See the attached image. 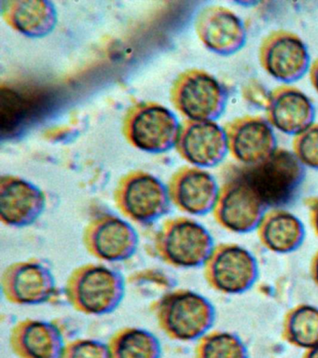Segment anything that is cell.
I'll use <instances>...</instances> for the list:
<instances>
[{"mask_svg": "<svg viewBox=\"0 0 318 358\" xmlns=\"http://www.w3.org/2000/svg\"><path fill=\"white\" fill-rule=\"evenodd\" d=\"M225 169L244 179L268 210L291 206L300 195L306 176V168L292 150L284 148H278L259 164H231Z\"/></svg>", "mask_w": 318, "mask_h": 358, "instance_id": "cell-1", "label": "cell"}, {"mask_svg": "<svg viewBox=\"0 0 318 358\" xmlns=\"http://www.w3.org/2000/svg\"><path fill=\"white\" fill-rule=\"evenodd\" d=\"M150 312L164 334L175 341H198L211 331L216 310L206 296L178 288L161 294L150 302Z\"/></svg>", "mask_w": 318, "mask_h": 358, "instance_id": "cell-2", "label": "cell"}, {"mask_svg": "<svg viewBox=\"0 0 318 358\" xmlns=\"http://www.w3.org/2000/svg\"><path fill=\"white\" fill-rule=\"evenodd\" d=\"M125 292L124 274L101 263H86L75 268L64 285V295L72 309L90 316L115 312Z\"/></svg>", "mask_w": 318, "mask_h": 358, "instance_id": "cell-3", "label": "cell"}, {"mask_svg": "<svg viewBox=\"0 0 318 358\" xmlns=\"http://www.w3.org/2000/svg\"><path fill=\"white\" fill-rule=\"evenodd\" d=\"M214 238L194 218L170 217L164 220L150 243L149 255L170 267H203L213 252Z\"/></svg>", "mask_w": 318, "mask_h": 358, "instance_id": "cell-4", "label": "cell"}, {"mask_svg": "<svg viewBox=\"0 0 318 358\" xmlns=\"http://www.w3.org/2000/svg\"><path fill=\"white\" fill-rule=\"evenodd\" d=\"M170 99L187 120L216 122L224 113L229 94L224 84L211 73L191 69L175 78Z\"/></svg>", "mask_w": 318, "mask_h": 358, "instance_id": "cell-5", "label": "cell"}, {"mask_svg": "<svg viewBox=\"0 0 318 358\" xmlns=\"http://www.w3.org/2000/svg\"><path fill=\"white\" fill-rule=\"evenodd\" d=\"M113 198L117 208L125 217L142 226L157 222L168 214L172 203L166 185L141 170L122 176Z\"/></svg>", "mask_w": 318, "mask_h": 358, "instance_id": "cell-6", "label": "cell"}, {"mask_svg": "<svg viewBox=\"0 0 318 358\" xmlns=\"http://www.w3.org/2000/svg\"><path fill=\"white\" fill-rule=\"evenodd\" d=\"M180 127L177 116L166 106L140 102L128 109L122 122V134L138 150L164 153L175 148Z\"/></svg>", "mask_w": 318, "mask_h": 358, "instance_id": "cell-7", "label": "cell"}, {"mask_svg": "<svg viewBox=\"0 0 318 358\" xmlns=\"http://www.w3.org/2000/svg\"><path fill=\"white\" fill-rule=\"evenodd\" d=\"M223 183L214 207V220L217 225L236 234L256 231L268 211L261 199L240 176L224 169Z\"/></svg>", "mask_w": 318, "mask_h": 358, "instance_id": "cell-8", "label": "cell"}, {"mask_svg": "<svg viewBox=\"0 0 318 358\" xmlns=\"http://www.w3.org/2000/svg\"><path fill=\"white\" fill-rule=\"evenodd\" d=\"M203 268L209 287L224 295L247 292L259 278L258 260L252 252L238 243L215 246Z\"/></svg>", "mask_w": 318, "mask_h": 358, "instance_id": "cell-9", "label": "cell"}, {"mask_svg": "<svg viewBox=\"0 0 318 358\" xmlns=\"http://www.w3.org/2000/svg\"><path fill=\"white\" fill-rule=\"evenodd\" d=\"M2 295L19 306H36L57 299V279L51 266L38 257L10 263L1 275Z\"/></svg>", "mask_w": 318, "mask_h": 358, "instance_id": "cell-10", "label": "cell"}, {"mask_svg": "<svg viewBox=\"0 0 318 358\" xmlns=\"http://www.w3.org/2000/svg\"><path fill=\"white\" fill-rule=\"evenodd\" d=\"M83 246L89 255L104 262H122L138 251L136 229L124 218L110 212L99 213L83 229Z\"/></svg>", "mask_w": 318, "mask_h": 358, "instance_id": "cell-11", "label": "cell"}, {"mask_svg": "<svg viewBox=\"0 0 318 358\" xmlns=\"http://www.w3.org/2000/svg\"><path fill=\"white\" fill-rule=\"evenodd\" d=\"M262 69L273 78L290 85L309 72L311 55L303 38L291 31H272L262 39L259 48Z\"/></svg>", "mask_w": 318, "mask_h": 358, "instance_id": "cell-12", "label": "cell"}, {"mask_svg": "<svg viewBox=\"0 0 318 358\" xmlns=\"http://www.w3.org/2000/svg\"><path fill=\"white\" fill-rule=\"evenodd\" d=\"M224 129L229 154L236 164H259L278 148L275 129L259 115L236 117L226 123Z\"/></svg>", "mask_w": 318, "mask_h": 358, "instance_id": "cell-13", "label": "cell"}, {"mask_svg": "<svg viewBox=\"0 0 318 358\" xmlns=\"http://www.w3.org/2000/svg\"><path fill=\"white\" fill-rule=\"evenodd\" d=\"M175 148L191 166L216 167L229 154L224 126L216 122L186 120L181 124Z\"/></svg>", "mask_w": 318, "mask_h": 358, "instance_id": "cell-14", "label": "cell"}, {"mask_svg": "<svg viewBox=\"0 0 318 358\" xmlns=\"http://www.w3.org/2000/svg\"><path fill=\"white\" fill-rule=\"evenodd\" d=\"M195 31L203 46L217 55H236L247 41L241 17L223 6H209L201 10L195 20Z\"/></svg>", "mask_w": 318, "mask_h": 358, "instance_id": "cell-15", "label": "cell"}, {"mask_svg": "<svg viewBox=\"0 0 318 358\" xmlns=\"http://www.w3.org/2000/svg\"><path fill=\"white\" fill-rule=\"evenodd\" d=\"M167 189L171 203L181 212L205 215L213 212L220 186L208 171L183 166L170 178Z\"/></svg>", "mask_w": 318, "mask_h": 358, "instance_id": "cell-16", "label": "cell"}, {"mask_svg": "<svg viewBox=\"0 0 318 358\" xmlns=\"http://www.w3.org/2000/svg\"><path fill=\"white\" fill-rule=\"evenodd\" d=\"M46 208L43 190L21 176L4 175L0 178V220L10 228L33 225Z\"/></svg>", "mask_w": 318, "mask_h": 358, "instance_id": "cell-17", "label": "cell"}, {"mask_svg": "<svg viewBox=\"0 0 318 358\" xmlns=\"http://www.w3.org/2000/svg\"><path fill=\"white\" fill-rule=\"evenodd\" d=\"M265 114L275 130L295 136L315 122L317 110L305 92L283 84L270 91Z\"/></svg>", "mask_w": 318, "mask_h": 358, "instance_id": "cell-18", "label": "cell"}, {"mask_svg": "<svg viewBox=\"0 0 318 358\" xmlns=\"http://www.w3.org/2000/svg\"><path fill=\"white\" fill-rule=\"evenodd\" d=\"M9 343L18 358H61L66 345L57 324L35 318L18 321L10 329Z\"/></svg>", "mask_w": 318, "mask_h": 358, "instance_id": "cell-19", "label": "cell"}, {"mask_svg": "<svg viewBox=\"0 0 318 358\" xmlns=\"http://www.w3.org/2000/svg\"><path fill=\"white\" fill-rule=\"evenodd\" d=\"M4 21L13 30L32 38L48 36L57 27V10L46 0H9L1 3Z\"/></svg>", "mask_w": 318, "mask_h": 358, "instance_id": "cell-20", "label": "cell"}, {"mask_svg": "<svg viewBox=\"0 0 318 358\" xmlns=\"http://www.w3.org/2000/svg\"><path fill=\"white\" fill-rule=\"evenodd\" d=\"M256 231L261 245L275 254L293 253L305 239L303 221L287 209L268 210Z\"/></svg>", "mask_w": 318, "mask_h": 358, "instance_id": "cell-21", "label": "cell"}, {"mask_svg": "<svg viewBox=\"0 0 318 358\" xmlns=\"http://www.w3.org/2000/svg\"><path fill=\"white\" fill-rule=\"evenodd\" d=\"M111 358H161L160 340L150 330L125 327L116 330L108 341Z\"/></svg>", "mask_w": 318, "mask_h": 358, "instance_id": "cell-22", "label": "cell"}, {"mask_svg": "<svg viewBox=\"0 0 318 358\" xmlns=\"http://www.w3.org/2000/svg\"><path fill=\"white\" fill-rule=\"evenodd\" d=\"M282 338L304 351L318 345V307L301 303L291 308L284 315Z\"/></svg>", "mask_w": 318, "mask_h": 358, "instance_id": "cell-23", "label": "cell"}, {"mask_svg": "<svg viewBox=\"0 0 318 358\" xmlns=\"http://www.w3.org/2000/svg\"><path fill=\"white\" fill-rule=\"evenodd\" d=\"M194 358H250L244 340L236 333L213 330L197 341Z\"/></svg>", "mask_w": 318, "mask_h": 358, "instance_id": "cell-24", "label": "cell"}, {"mask_svg": "<svg viewBox=\"0 0 318 358\" xmlns=\"http://www.w3.org/2000/svg\"><path fill=\"white\" fill-rule=\"evenodd\" d=\"M31 106L29 101L12 89H1L2 136H13L23 127L29 117Z\"/></svg>", "mask_w": 318, "mask_h": 358, "instance_id": "cell-25", "label": "cell"}, {"mask_svg": "<svg viewBox=\"0 0 318 358\" xmlns=\"http://www.w3.org/2000/svg\"><path fill=\"white\" fill-rule=\"evenodd\" d=\"M292 152L304 167L318 171V123H312L294 136Z\"/></svg>", "mask_w": 318, "mask_h": 358, "instance_id": "cell-26", "label": "cell"}, {"mask_svg": "<svg viewBox=\"0 0 318 358\" xmlns=\"http://www.w3.org/2000/svg\"><path fill=\"white\" fill-rule=\"evenodd\" d=\"M61 358H111L108 344L94 338H80L66 343Z\"/></svg>", "mask_w": 318, "mask_h": 358, "instance_id": "cell-27", "label": "cell"}, {"mask_svg": "<svg viewBox=\"0 0 318 358\" xmlns=\"http://www.w3.org/2000/svg\"><path fill=\"white\" fill-rule=\"evenodd\" d=\"M270 91L256 80H250L242 87V96L251 106L266 108Z\"/></svg>", "mask_w": 318, "mask_h": 358, "instance_id": "cell-28", "label": "cell"}, {"mask_svg": "<svg viewBox=\"0 0 318 358\" xmlns=\"http://www.w3.org/2000/svg\"><path fill=\"white\" fill-rule=\"evenodd\" d=\"M305 204L308 209L309 220L312 231L318 237V196L307 199Z\"/></svg>", "mask_w": 318, "mask_h": 358, "instance_id": "cell-29", "label": "cell"}, {"mask_svg": "<svg viewBox=\"0 0 318 358\" xmlns=\"http://www.w3.org/2000/svg\"><path fill=\"white\" fill-rule=\"evenodd\" d=\"M308 75L312 88L318 94V57L314 62H312Z\"/></svg>", "mask_w": 318, "mask_h": 358, "instance_id": "cell-30", "label": "cell"}, {"mask_svg": "<svg viewBox=\"0 0 318 358\" xmlns=\"http://www.w3.org/2000/svg\"><path fill=\"white\" fill-rule=\"evenodd\" d=\"M310 274L315 285L318 287V251L315 254L310 264Z\"/></svg>", "mask_w": 318, "mask_h": 358, "instance_id": "cell-31", "label": "cell"}, {"mask_svg": "<svg viewBox=\"0 0 318 358\" xmlns=\"http://www.w3.org/2000/svg\"><path fill=\"white\" fill-rule=\"evenodd\" d=\"M301 358H318V345L304 351V354Z\"/></svg>", "mask_w": 318, "mask_h": 358, "instance_id": "cell-32", "label": "cell"}]
</instances>
